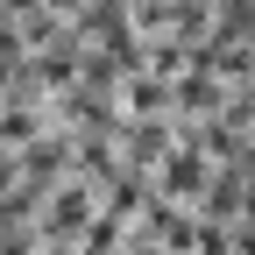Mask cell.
Segmentation results:
<instances>
[{
    "mask_svg": "<svg viewBox=\"0 0 255 255\" xmlns=\"http://www.w3.org/2000/svg\"><path fill=\"white\" fill-rule=\"evenodd\" d=\"M92 220H100V184L71 170V177H64L50 199H43V213H36V234H43V248H78Z\"/></svg>",
    "mask_w": 255,
    "mask_h": 255,
    "instance_id": "6da1fadb",
    "label": "cell"
}]
</instances>
